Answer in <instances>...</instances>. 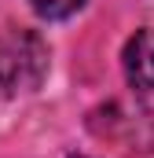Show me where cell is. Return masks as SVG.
I'll return each mask as SVG.
<instances>
[{"instance_id": "277c9868", "label": "cell", "mask_w": 154, "mask_h": 158, "mask_svg": "<svg viewBox=\"0 0 154 158\" xmlns=\"http://www.w3.org/2000/svg\"><path fill=\"white\" fill-rule=\"evenodd\" d=\"M74 158H92V155H74Z\"/></svg>"}, {"instance_id": "3957f363", "label": "cell", "mask_w": 154, "mask_h": 158, "mask_svg": "<svg viewBox=\"0 0 154 158\" xmlns=\"http://www.w3.org/2000/svg\"><path fill=\"white\" fill-rule=\"evenodd\" d=\"M30 7L37 11L40 19L59 22V19H70L74 11H81V7H84V0H30Z\"/></svg>"}, {"instance_id": "6da1fadb", "label": "cell", "mask_w": 154, "mask_h": 158, "mask_svg": "<svg viewBox=\"0 0 154 158\" xmlns=\"http://www.w3.org/2000/svg\"><path fill=\"white\" fill-rule=\"evenodd\" d=\"M48 74V44L33 30L0 37V99L37 88Z\"/></svg>"}, {"instance_id": "7a4b0ae2", "label": "cell", "mask_w": 154, "mask_h": 158, "mask_svg": "<svg viewBox=\"0 0 154 158\" xmlns=\"http://www.w3.org/2000/svg\"><path fill=\"white\" fill-rule=\"evenodd\" d=\"M121 63L132 88L154 92V30H136L121 52Z\"/></svg>"}]
</instances>
